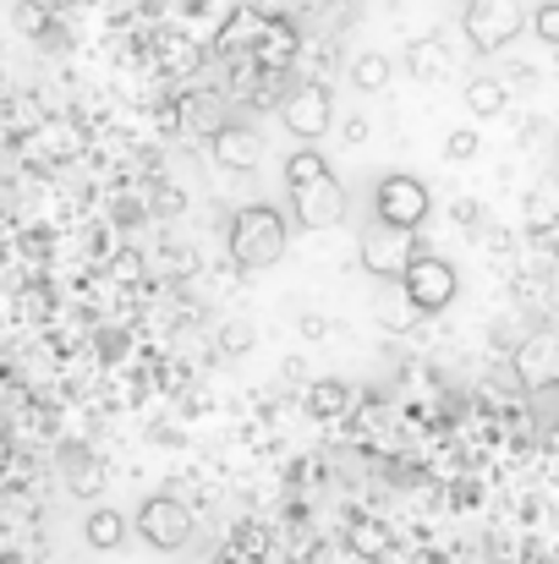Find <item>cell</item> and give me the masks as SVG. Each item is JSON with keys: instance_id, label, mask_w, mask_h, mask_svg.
<instances>
[{"instance_id": "6da1fadb", "label": "cell", "mask_w": 559, "mask_h": 564, "mask_svg": "<svg viewBox=\"0 0 559 564\" xmlns=\"http://www.w3.org/2000/svg\"><path fill=\"white\" fill-rule=\"evenodd\" d=\"M225 247H230V263L236 269H269V263L286 258V219L269 203H247V208L230 214Z\"/></svg>"}, {"instance_id": "7a4b0ae2", "label": "cell", "mask_w": 559, "mask_h": 564, "mask_svg": "<svg viewBox=\"0 0 559 564\" xmlns=\"http://www.w3.org/2000/svg\"><path fill=\"white\" fill-rule=\"evenodd\" d=\"M395 280H400L406 302H411V307H417L422 318L444 313V307L455 302V291H461L455 269H450L444 258H433V252H411V258H406V269H400Z\"/></svg>"}, {"instance_id": "3957f363", "label": "cell", "mask_w": 559, "mask_h": 564, "mask_svg": "<svg viewBox=\"0 0 559 564\" xmlns=\"http://www.w3.org/2000/svg\"><path fill=\"white\" fill-rule=\"evenodd\" d=\"M428 187L417 182V176H384L378 187H373V208H378V225H395V230H422V219H428Z\"/></svg>"}, {"instance_id": "277c9868", "label": "cell", "mask_w": 559, "mask_h": 564, "mask_svg": "<svg viewBox=\"0 0 559 564\" xmlns=\"http://www.w3.org/2000/svg\"><path fill=\"white\" fill-rule=\"evenodd\" d=\"M138 532L149 538V549L176 554V549L192 543V510H186L176 494H154V499L138 510Z\"/></svg>"}, {"instance_id": "5b68a950", "label": "cell", "mask_w": 559, "mask_h": 564, "mask_svg": "<svg viewBox=\"0 0 559 564\" xmlns=\"http://www.w3.org/2000/svg\"><path fill=\"white\" fill-rule=\"evenodd\" d=\"M291 203H297V225L302 230H330L346 219V187L324 171V176H308V182H291Z\"/></svg>"}, {"instance_id": "8992f818", "label": "cell", "mask_w": 559, "mask_h": 564, "mask_svg": "<svg viewBox=\"0 0 559 564\" xmlns=\"http://www.w3.org/2000/svg\"><path fill=\"white\" fill-rule=\"evenodd\" d=\"M461 28H466V39H472L477 55H494V50H505V44L516 39L522 6H516V0H472Z\"/></svg>"}, {"instance_id": "52a82bcc", "label": "cell", "mask_w": 559, "mask_h": 564, "mask_svg": "<svg viewBox=\"0 0 559 564\" xmlns=\"http://www.w3.org/2000/svg\"><path fill=\"white\" fill-rule=\"evenodd\" d=\"M411 252H422L417 230L373 225L368 236H363V269H368V274H378V280H395V274L406 269V258H411Z\"/></svg>"}, {"instance_id": "ba28073f", "label": "cell", "mask_w": 559, "mask_h": 564, "mask_svg": "<svg viewBox=\"0 0 559 564\" xmlns=\"http://www.w3.org/2000/svg\"><path fill=\"white\" fill-rule=\"evenodd\" d=\"M330 116H335V105H330V88H324V83H302V88L286 99V110H280V121H286L302 143H319V138L330 132Z\"/></svg>"}, {"instance_id": "9c48e42d", "label": "cell", "mask_w": 559, "mask_h": 564, "mask_svg": "<svg viewBox=\"0 0 559 564\" xmlns=\"http://www.w3.org/2000/svg\"><path fill=\"white\" fill-rule=\"evenodd\" d=\"M208 149H214V160H219L230 176L258 171V132L241 127V121H219V127L208 132Z\"/></svg>"}, {"instance_id": "30bf717a", "label": "cell", "mask_w": 559, "mask_h": 564, "mask_svg": "<svg viewBox=\"0 0 559 564\" xmlns=\"http://www.w3.org/2000/svg\"><path fill=\"white\" fill-rule=\"evenodd\" d=\"M510 373H516V383L549 389V383H555V335H527V340H516Z\"/></svg>"}, {"instance_id": "8fae6325", "label": "cell", "mask_w": 559, "mask_h": 564, "mask_svg": "<svg viewBox=\"0 0 559 564\" xmlns=\"http://www.w3.org/2000/svg\"><path fill=\"white\" fill-rule=\"evenodd\" d=\"M61 477H66V488L83 494V499H94V494L105 488V471H99V460H94L88 444H61Z\"/></svg>"}, {"instance_id": "7c38bea8", "label": "cell", "mask_w": 559, "mask_h": 564, "mask_svg": "<svg viewBox=\"0 0 559 564\" xmlns=\"http://www.w3.org/2000/svg\"><path fill=\"white\" fill-rule=\"evenodd\" d=\"M346 549H352L357 560H384V554H389V527H384L378 516H352V521H346Z\"/></svg>"}, {"instance_id": "4fadbf2b", "label": "cell", "mask_w": 559, "mask_h": 564, "mask_svg": "<svg viewBox=\"0 0 559 564\" xmlns=\"http://www.w3.org/2000/svg\"><path fill=\"white\" fill-rule=\"evenodd\" d=\"M176 116H182L186 132H203V138H208V132L225 121V99H219V94H182V99H176Z\"/></svg>"}, {"instance_id": "5bb4252c", "label": "cell", "mask_w": 559, "mask_h": 564, "mask_svg": "<svg viewBox=\"0 0 559 564\" xmlns=\"http://www.w3.org/2000/svg\"><path fill=\"white\" fill-rule=\"evenodd\" d=\"M308 411H313L319 422L346 416V411H352V383H346V378H319V383L308 389Z\"/></svg>"}, {"instance_id": "9a60e30c", "label": "cell", "mask_w": 559, "mask_h": 564, "mask_svg": "<svg viewBox=\"0 0 559 564\" xmlns=\"http://www.w3.org/2000/svg\"><path fill=\"white\" fill-rule=\"evenodd\" d=\"M406 72L422 77V83H439V77L450 72V50H444V39H417V44L406 50Z\"/></svg>"}, {"instance_id": "2e32d148", "label": "cell", "mask_w": 559, "mask_h": 564, "mask_svg": "<svg viewBox=\"0 0 559 564\" xmlns=\"http://www.w3.org/2000/svg\"><path fill=\"white\" fill-rule=\"evenodd\" d=\"M258 28H264V17H252V11H236V17L225 22V33L214 39V50H219V55L252 50V44H258Z\"/></svg>"}, {"instance_id": "e0dca14e", "label": "cell", "mask_w": 559, "mask_h": 564, "mask_svg": "<svg viewBox=\"0 0 559 564\" xmlns=\"http://www.w3.org/2000/svg\"><path fill=\"white\" fill-rule=\"evenodd\" d=\"M510 105V88L499 83V77H477L472 88H466V110L472 116H499Z\"/></svg>"}, {"instance_id": "ac0fdd59", "label": "cell", "mask_w": 559, "mask_h": 564, "mask_svg": "<svg viewBox=\"0 0 559 564\" xmlns=\"http://www.w3.org/2000/svg\"><path fill=\"white\" fill-rule=\"evenodd\" d=\"M11 22H17L22 39H50V28H55V17H50L44 0H22V6L11 11Z\"/></svg>"}, {"instance_id": "d6986e66", "label": "cell", "mask_w": 559, "mask_h": 564, "mask_svg": "<svg viewBox=\"0 0 559 564\" xmlns=\"http://www.w3.org/2000/svg\"><path fill=\"white\" fill-rule=\"evenodd\" d=\"M83 538H88L94 549H116V543L127 538V527H121V516H116V510H94V516H88V527H83Z\"/></svg>"}, {"instance_id": "ffe728a7", "label": "cell", "mask_w": 559, "mask_h": 564, "mask_svg": "<svg viewBox=\"0 0 559 564\" xmlns=\"http://www.w3.org/2000/svg\"><path fill=\"white\" fill-rule=\"evenodd\" d=\"M352 83H357V88H363V94H378V88H384V83H389V61H384V55H357V66H352Z\"/></svg>"}, {"instance_id": "44dd1931", "label": "cell", "mask_w": 559, "mask_h": 564, "mask_svg": "<svg viewBox=\"0 0 559 564\" xmlns=\"http://www.w3.org/2000/svg\"><path fill=\"white\" fill-rule=\"evenodd\" d=\"M324 171H330V160L308 143V149H297V154L286 160V187H291V182H308V176H324Z\"/></svg>"}, {"instance_id": "7402d4cb", "label": "cell", "mask_w": 559, "mask_h": 564, "mask_svg": "<svg viewBox=\"0 0 559 564\" xmlns=\"http://www.w3.org/2000/svg\"><path fill=\"white\" fill-rule=\"evenodd\" d=\"M252 340H258V335H252V324H247V318H230V324L219 329V357H247V351H252Z\"/></svg>"}, {"instance_id": "603a6c76", "label": "cell", "mask_w": 559, "mask_h": 564, "mask_svg": "<svg viewBox=\"0 0 559 564\" xmlns=\"http://www.w3.org/2000/svg\"><path fill=\"white\" fill-rule=\"evenodd\" d=\"M378 318H384V324H389V329H411V324H417V318H422V313H417V307H411V302H406V291H395V296H389V302H378Z\"/></svg>"}, {"instance_id": "cb8c5ba5", "label": "cell", "mask_w": 559, "mask_h": 564, "mask_svg": "<svg viewBox=\"0 0 559 564\" xmlns=\"http://www.w3.org/2000/svg\"><path fill=\"white\" fill-rule=\"evenodd\" d=\"M533 33H538L544 44H559V6L555 0H544V6L533 11Z\"/></svg>"}, {"instance_id": "d4e9b609", "label": "cell", "mask_w": 559, "mask_h": 564, "mask_svg": "<svg viewBox=\"0 0 559 564\" xmlns=\"http://www.w3.org/2000/svg\"><path fill=\"white\" fill-rule=\"evenodd\" d=\"M186 208V192L182 187H154V203H149V214H160V219H176Z\"/></svg>"}, {"instance_id": "484cf974", "label": "cell", "mask_w": 559, "mask_h": 564, "mask_svg": "<svg viewBox=\"0 0 559 564\" xmlns=\"http://www.w3.org/2000/svg\"><path fill=\"white\" fill-rule=\"evenodd\" d=\"M444 154H450L455 165L477 160V132H466V127H461V132H450V138H444Z\"/></svg>"}, {"instance_id": "4316f807", "label": "cell", "mask_w": 559, "mask_h": 564, "mask_svg": "<svg viewBox=\"0 0 559 564\" xmlns=\"http://www.w3.org/2000/svg\"><path fill=\"white\" fill-rule=\"evenodd\" d=\"M110 274H116L127 291H138V285H143V258H138V252H121V258L110 263Z\"/></svg>"}, {"instance_id": "83f0119b", "label": "cell", "mask_w": 559, "mask_h": 564, "mask_svg": "<svg viewBox=\"0 0 559 564\" xmlns=\"http://www.w3.org/2000/svg\"><path fill=\"white\" fill-rule=\"evenodd\" d=\"M241 560H269V532L264 527H247L241 532Z\"/></svg>"}, {"instance_id": "f1b7e54d", "label": "cell", "mask_w": 559, "mask_h": 564, "mask_svg": "<svg viewBox=\"0 0 559 564\" xmlns=\"http://www.w3.org/2000/svg\"><path fill=\"white\" fill-rule=\"evenodd\" d=\"M455 225H461V230H477V225H483V203L461 197V203H455Z\"/></svg>"}, {"instance_id": "f546056e", "label": "cell", "mask_w": 559, "mask_h": 564, "mask_svg": "<svg viewBox=\"0 0 559 564\" xmlns=\"http://www.w3.org/2000/svg\"><path fill=\"white\" fill-rule=\"evenodd\" d=\"M297 329H302L308 340H324V335H330V318H324V313H302V318H297Z\"/></svg>"}, {"instance_id": "4dcf8cb0", "label": "cell", "mask_w": 559, "mask_h": 564, "mask_svg": "<svg viewBox=\"0 0 559 564\" xmlns=\"http://www.w3.org/2000/svg\"><path fill=\"white\" fill-rule=\"evenodd\" d=\"M341 138H346V143H368V138H373L368 116H352V121H346V127H341Z\"/></svg>"}, {"instance_id": "1f68e13d", "label": "cell", "mask_w": 559, "mask_h": 564, "mask_svg": "<svg viewBox=\"0 0 559 564\" xmlns=\"http://www.w3.org/2000/svg\"><path fill=\"white\" fill-rule=\"evenodd\" d=\"M516 340H522V335H516L510 324H499V329H494V351H499V357H510V351H516Z\"/></svg>"}, {"instance_id": "d6a6232c", "label": "cell", "mask_w": 559, "mask_h": 564, "mask_svg": "<svg viewBox=\"0 0 559 564\" xmlns=\"http://www.w3.org/2000/svg\"><path fill=\"white\" fill-rule=\"evenodd\" d=\"M99 357H105V362L127 357V335H105V340H99Z\"/></svg>"}, {"instance_id": "836d02e7", "label": "cell", "mask_w": 559, "mask_h": 564, "mask_svg": "<svg viewBox=\"0 0 559 564\" xmlns=\"http://www.w3.org/2000/svg\"><path fill=\"white\" fill-rule=\"evenodd\" d=\"M6 471H11V438L0 433V477H6Z\"/></svg>"}]
</instances>
